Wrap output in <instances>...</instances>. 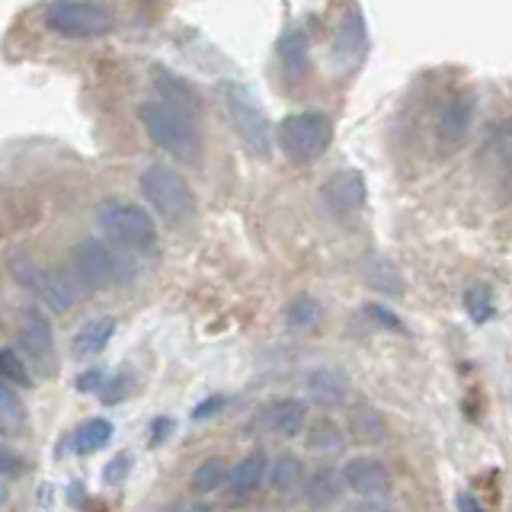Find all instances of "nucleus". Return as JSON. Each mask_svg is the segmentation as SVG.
I'll list each match as a JSON object with an SVG mask.
<instances>
[{"mask_svg": "<svg viewBox=\"0 0 512 512\" xmlns=\"http://www.w3.org/2000/svg\"><path fill=\"white\" fill-rule=\"evenodd\" d=\"M138 119L144 125V132L151 135V141L160 144L167 154H173L176 160H183V164H199L202 135H199L196 119L183 116V112L170 109L167 103H160V100L141 103Z\"/></svg>", "mask_w": 512, "mask_h": 512, "instance_id": "nucleus-1", "label": "nucleus"}, {"mask_svg": "<svg viewBox=\"0 0 512 512\" xmlns=\"http://www.w3.org/2000/svg\"><path fill=\"white\" fill-rule=\"evenodd\" d=\"M96 228H100L112 244L122 250H151L157 240L154 218L144 212L141 205L125 202V199H106L96 208Z\"/></svg>", "mask_w": 512, "mask_h": 512, "instance_id": "nucleus-2", "label": "nucleus"}, {"mask_svg": "<svg viewBox=\"0 0 512 512\" xmlns=\"http://www.w3.org/2000/svg\"><path fill=\"white\" fill-rule=\"evenodd\" d=\"M218 93H221V106H224V112H228L237 138L244 141L256 157L266 160L272 154V132H269L266 112L260 109V103L253 100V93L240 84H231V80H224V84L218 87Z\"/></svg>", "mask_w": 512, "mask_h": 512, "instance_id": "nucleus-3", "label": "nucleus"}, {"mask_svg": "<svg viewBox=\"0 0 512 512\" xmlns=\"http://www.w3.org/2000/svg\"><path fill=\"white\" fill-rule=\"evenodd\" d=\"M141 196L148 199L154 212L170 221V224H183L196 212V196L186 186V180L173 167L154 164L141 173Z\"/></svg>", "mask_w": 512, "mask_h": 512, "instance_id": "nucleus-4", "label": "nucleus"}, {"mask_svg": "<svg viewBox=\"0 0 512 512\" xmlns=\"http://www.w3.org/2000/svg\"><path fill=\"white\" fill-rule=\"evenodd\" d=\"M333 125L324 112H295L279 125V148L295 164H311L330 148Z\"/></svg>", "mask_w": 512, "mask_h": 512, "instance_id": "nucleus-5", "label": "nucleus"}, {"mask_svg": "<svg viewBox=\"0 0 512 512\" xmlns=\"http://www.w3.org/2000/svg\"><path fill=\"white\" fill-rule=\"evenodd\" d=\"M10 272L16 276V282L26 285L29 292L36 295L52 314L71 311L77 295H80L68 276H61V272H52V269L39 266L36 260H29V256H23V253L10 256Z\"/></svg>", "mask_w": 512, "mask_h": 512, "instance_id": "nucleus-6", "label": "nucleus"}, {"mask_svg": "<svg viewBox=\"0 0 512 512\" xmlns=\"http://www.w3.org/2000/svg\"><path fill=\"white\" fill-rule=\"evenodd\" d=\"M71 279L80 282L84 292H96V288H109L112 282L125 279V260L103 240H80L71 250Z\"/></svg>", "mask_w": 512, "mask_h": 512, "instance_id": "nucleus-7", "label": "nucleus"}, {"mask_svg": "<svg viewBox=\"0 0 512 512\" xmlns=\"http://www.w3.org/2000/svg\"><path fill=\"white\" fill-rule=\"evenodd\" d=\"M45 26L68 39L103 36L116 26V16L100 4H77V0H58L45 7Z\"/></svg>", "mask_w": 512, "mask_h": 512, "instance_id": "nucleus-8", "label": "nucleus"}, {"mask_svg": "<svg viewBox=\"0 0 512 512\" xmlns=\"http://www.w3.org/2000/svg\"><path fill=\"white\" fill-rule=\"evenodd\" d=\"M304 426H308V410L301 400H272L250 420V432H276L282 439L301 436Z\"/></svg>", "mask_w": 512, "mask_h": 512, "instance_id": "nucleus-9", "label": "nucleus"}, {"mask_svg": "<svg viewBox=\"0 0 512 512\" xmlns=\"http://www.w3.org/2000/svg\"><path fill=\"white\" fill-rule=\"evenodd\" d=\"M474 122V96L471 93H455L448 96L445 106L439 109V148L455 151L464 144Z\"/></svg>", "mask_w": 512, "mask_h": 512, "instance_id": "nucleus-10", "label": "nucleus"}, {"mask_svg": "<svg viewBox=\"0 0 512 512\" xmlns=\"http://www.w3.org/2000/svg\"><path fill=\"white\" fill-rule=\"evenodd\" d=\"M23 340H26L29 356L36 359V365L42 368V372H52V368H55L52 320H48V314L42 308H36V304L23 308Z\"/></svg>", "mask_w": 512, "mask_h": 512, "instance_id": "nucleus-11", "label": "nucleus"}, {"mask_svg": "<svg viewBox=\"0 0 512 512\" xmlns=\"http://www.w3.org/2000/svg\"><path fill=\"white\" fill-rule=\"evenodd\" d=\"M365 55V16L359 7H349L333 42V64L340 71H352Z\"/></svg>", "mask_w": 512, "mask_h": 512, "instance_id": "nucleus-12", "label": "nucleus"}, {"mask_svg": "<svg viewBox=\"0 0 512 512\" xmlns=\"http://www.w3.org/2000/svg\"><path fill=\"white\" fill-rule=\"evenodd\" d=\"M324 202L333 208V212H356V208L365 205L368 199V186H365V176L359 170H340L333 173L330 180L320 189Z\"/></svg>", "mask_w": 512, "mask_h": 512, "instance_id": "nucleus-13", "label": "nucleus"}, {"mask_svg": "<svg viewBox=\"0 0 512 512\" xmlns=\"http://www.w3.org/2000/svg\"><path fill=\"white\" fill-rule=\"evenodd\" d=\"M343 480H346V487L352 493L365 496V500H372V496H378V493H384L391 487V474H388V468H384V461L365 458V455L346 461Z\"/></svg>", "mask_w": 512, "mask_h": 512, "instance_id": "nucleus-14", "label": "nucleus"}, {"mask_svg": "<svg viewBox=\"0 0 512 512\" xmlns=\"http://www.w3.org/2000/svg\"><path fill=\"white\" fill-rule=\"evenodd\" d=\"M154 84L160 90V103H167L170 109L183 112L189 119H199V96L183 77L170 74L167 68H154Z\"/></svg>", "mask_w": 512, "mask_h": 512, "instance_id": "nucleus-15", "label": "nucleus"}, {"mask_svg": "<svg viewBox=\"0 0 512 512\" xmlns=\"http://www.w3.org/2000/svg\"><path fill=\"white\" fill-rule=\"evenodd\" d=\"M346 487L343 471L340 468H317L308 480H304V503L311 509H327L340 500V493Z\"/></svg>", "mask_w": 512, "mask_h": 512, "instance_id": "nucleus-16", "label": "nucleus"}, {"mask_svg": "<svg viewBox=\"0 0 512 512\" xmlns=\"http://www.w3.org/2000/svg\"><path fill=\"white\" fill-rule=\"evenodd\" d=\"M346 432L359 445H381L384 436H388V426H384L381 413L372 404H356L346 416Z\"/></svg>", "mask_w": 512, "mask_h": 512, "instance_id": "nucleus-17", "label": "nucleus"}, {"mask_svg": "<svg viewBox=\"0 0 512 512\" xmlns=\"http://www.w3.org/2000/svg\"><path fill=\"white\" fill-rule=\"evenodd\" d=\"M112 333H116V317H93V320H87V324L77 330L74 343H71L74 356L77 359L100 356V352L109 346Z\"/></svg>", "mask_w": 512, "mask_h": 512, "instance_id": "nucleus-18", "label": "nucleus"}, {"mask_svg": "<svg viewBox=\"0 0 512 512\" xmlns=\"http://www.w3.org/2000/svg\"><path fill=\"white\" fill-rule=\"evenodd\" d=\"M304 388H308V397L314 400L317 407H340L346 400V378L340 372H333V368H314L304 381Z\"/></svg>", "mask_w": 512, "mask_h": 512, "instance_id": "nucleus-19", "label": "nucleus"}, {"mask_svg": "<svg viewBox=\"0 0 512 512\" xmlns=\"http://www.w3.org/2000/svg\"><path fill=\"white\" fill-rule=\"evenodd\" d=\"M362 276L372 288H378V292H384V295H394V298L404 295V288H407L404 276L397 272V266L391 260H384V256H378V253L362 256Z\"/></svg>", "mask_w": 512, "mask_h": 512, "instance_id": "nucleus-20", "label": "nucleus"}, {"mask_svg": "<svg viewBox=\"0 0 512 512\" xmlns=\"http://www.w3.org/2000/svg\"><path fill=\"white\" fill-rule=\"evenodd\" d=\"M269 468V461L263 452H250L244 461H237L234 468H231V490L234 493H253L256 487L263 484V474Z\"/></svg>", "mask_w": 512, "mask_h": 512, "instance_id": "nucleus-21", "label": "nucleus"}, {"mask_svg": "<svg viewBox=\"0 0 512 512\" xmlns=\"http://www.w3.org/2000/svg\"><path fill=\"white\" fill-rule=\"evenodd\" d=\"M109 439H112L109 420H87L84 426H77L71 448H74V455H93V452H100L103 445H109Z\"/></svg>", "mask_w": 512, "mask_h": 512, "instance_id": "nucleus-22", "label": "nucleus"}, {"mask_svg": "<svg viewBox=\"0 0 512 512\" xmlns=\"http://www.w3.org/2000/svg\"><path fill=\"white\" fill-rule=\"evenodd\" d=\"M279 55H282L285 71L301 77L304 71H308V36H304L301 29H288L279 42Z\"/></svg>", "mask_w": 512, "mask_h": 512, "instance_id": "nucleus-23", "label": "nucleus"}, {"mask_svg": "<svg viewBox=\"0 0 512 512\" xmlns=\"http://www.w3.org/2000/svg\"><path fill=\"white\" fill-rule=\"evenodd\" d=\"M285 324H288V330H295V333L317 330V324H320L317 301L311 295H295L292 301L285 304Z\"/></svg>", "mask_w": 512, "mask_h": 512, "instance_id": "nucleus-24", "label": "nucleus"}, {"mask_svg": "<svg viewBox=\"0 0 512 512\" xmlns=\"http://www.w3.org/2000/svg\"><path fill=\"white\" fill-rule=\"evenodd\" d=\"M26 426V410H23V400L16 394L7 381H0V432L4 436H13Z\"/></svg>", "mask_w": 512, "mask_h": 512, "instance_id": "nucleus-25", "label": "nucleus"}, {"mask_svg": "<svg viewBox=\"0 0 512 512\" xmlns=\"http://www.w3.org/2000/svg\"><path fill=\"white\" fill-rule=\"evenodd\" d=\"M269 480H272V487H276L279 493H288V490L301 487V480H304V464H301V458L298 455H288V452L279 455V461L272 464Z\"/></svg>", "mask_w": 512, "mask_h": 512, "instance_id": "nucleus-26", "label": "nucleus"}, {"mask_svg": "<svg viewBox=\"0 0 512 512\" xmlns=\"http://www.w3.org/2000/svg\"><path fill=\"white\" fill-rule=\"evenodd\" d=\"M228 464L221 458H205L196 471H192V490L196 493H212L218 487H224V480H228Z\"/></svg>", "mask_w": 512, "mask_h": 512, "instance_id": "nucleus-27", "label": "nucleus"}, {"mask_svg": "<svg viewBox=\"0 0 512 512\" xmlns=\"http://www.w3.org/2000/svg\"><path fill=\"white\" fill-rule=\"evenodd\" d=\"M340 445H343V429L333 420H327V416H317L308 426V448H314V452H333Z\"/></svg>", "mask_w": 512, "mask_h": 512, "instance_id": "nucleus-28", "label": "nucleus"}, {"mask_svg": "<svg viewBox=\"0 0 512 512\" xmlns=\"http://www.w3.org/2000/svg\"><path fill=\"white\" fill-rule=\"evenodd\" d=\"M464 311H468L471 320L484 324V320L493 317V298H490V288L487 285H471L464 292Z\"/></svg>", "mask_w": 512, "mask_h": 512, "instance_id": "nucleus-29", "label": "nucleus"}, {"mask_svg": "<svg viewBox=\"0 0 512 512\" xmlns=\"http://www.w3.org/2000/svg\"><path fill=\"white\" fill-rule=\"evenodd\" d=\"M0 381L7 384H20V388H29V368H26V359L16 356L13 349H0Z\"/></svg>", "mask_w": 512, "mask_h": 512, "instance_id": "nucleus-30", "label": "nucleus"}, {"mask_svg": "<svg viewBox=\"0 0 512 512\" xmlns=\"http://www.w3.org/2000/svg\"><path fill=\"white\" fill-rule=\"evenodd\" d=\"M128 471H132V455H116L109 461V468L103 471V480L106 484H119Z\"/></svg>", "mask_w": 512, "mask_h": 512, "instance_id": "nucleus-31", "label": "nucleus"}, {"mask_svg": "<svg viewBox=\"0 0 512 512\" xmlns=\"http://www.w3.org/2000/svg\"><path fill=\"white\" fill-rule=\"evenodd\" d=\"M365 314H368V317H375L378 324H381V327H388V330H397V333H404V330H407L391 311H384L381 304H365Z\"/></svg>", "mask_w": 512, "mask_h": 512, "instance_id": "nucleus-32", "label": "nucleus"}, {"mask_svg": "<svg viewBox=\"0 0 512 512\" xmlns=\"http://www.w3.org/2000/svg\"><path fill=\"white\" fill-rule=\"evenodd\" d=\"M20 471H23L20 458H16V455H10V452H4V448H0V477H13V474H20Z\"/></svg>", "mask_w": 512, "mask_h": 512, "instance_id": "nucleus-33", "label": "nucleus"}, {"mask_svg": "<svg viewBox=\"0 0 512 512\" xmlns=\"http://www.w3.org/2000/svg\"><path fill=\"white\" fill-rule=\"evenodd\" d=\"M224 404H228L224 397H212V400H205V404H199L192 416H196V420H205V416H215Z\"/></svg>", "mask_w": 512, "mask_h": 512, "instance_id": "nucleus-34", "label": "nucleus"}, {"mask_svg": "<svg viewBox=\"0 0 512 512\" xmlns=\"http://www.w3.org/2000/svg\"><path fill=\"white\" fill-rule=\"evenodd\" d=\"M103 381V372H87L77 378V391H96V384Z\"/></svg>", "mask_w": 512, "mask_h": 512, "instance_id": "nucleus-35", "label": "nucleus"}, {"mask_svg": "<svg viewBox=\"0 0 512 512\" xmlns=\"http://www.w3.org/2000/svg\"><path fill=\"white\" fill-rule=\"evenodd\" d=\"M349 512H397V509H391V506H384V503H375V500H362V503H356Z\"/></svg>", "mask_w": 512, "mask_h": 512, "instance_id": "nucleus-36", "label": "nucleus"}, {"mask_svg": "<svg viewBox=\"0 0 512 512\" xmlns=\"http://www.w3.org/2000/svg\"><path fill=\"white\" fill-rule=\"evenodd\" d=\"M458 509L461 512H484V506H480L471 493H458Z\"/></svg>", "mask_w": 512, "mask_h": 512, "instance_id": "nucleus-37", "label": "nucleus"}, {"mask_svg": "<svg viewBox=\"0 0 512 512\" xmlns=\"http://www.w3.org/2000/svg\"><path fill=\"white\" fill-rule=\"evenodd\" d=\"M164 512H212L205 503H180V506H170Z\"/></svg>", "mask_w": 512, "mask_h": 512, "instance_id": "nucleus-38", "label": "nucleus"}, {"mask_svg": "<svg viewBox=\"0 0 512 512\" xmlns=\"http://www.w3.org/2000/svg\"><path fill=\"white\" fill-rule=\"evenodd\" d=\"M500 141H503V148H506V151L512 154V119H509V122L503 125V132H500Z\"/></svg>", "mask_w": 512, "mask_h": 512, "instance_id": "nucleus-39", "label": "nucleus"}, {"mask_svg": "<svg viewBox=\"0 0 512 512\" xmlns=\"http://www.w3.org/2000/svg\"><path fill=\"white\" fill-rule=\"evenodd\" d=\"M10 500V487H7V477H0V506Z\"/></svg>", "mask_w": 512, "mask_h": 512, "instance_id": "nucleus-40", "label": "nucleus"}]
</instances>
